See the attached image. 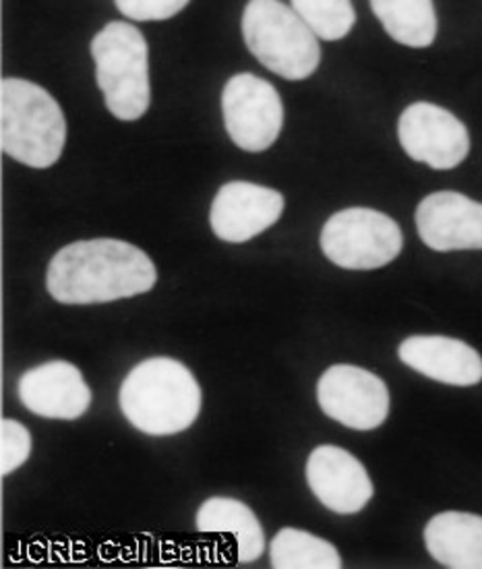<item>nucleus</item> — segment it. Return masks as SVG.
<instances>
[{
    "mask_svg": "<svg viewBox=\"0 0 482 569\" xmlns=\"http://www.w3.org/2000/svg\"><path fill=\"white\" fill-rule=\"evenodd\" d=\"M158 271L145 251L119 239L79 240L52 257L46 288L62 305H98L150 292Z\"/></svg>",
    "mask_w": 482,
    "mask_h": 569,
    "instance_id": "1",
    "label": "nucleus"
},
{
    "mask_svg": "<svg viewBox=\"0 0 482 569\" xmlns=\"http://www.w3.org/2000/svg\"><path fill=\"white\" fill-rule=\"evenodd\" d=\"M122 415L145 435L187 431L201 410V388L182 362L167 357L139 362L121 386Z\"/></svg>",
    "mask_w": 482,
    "mask_h": 569,
    "instance_id": "2",
    "label": "nucleus"
},
{
    "mask_svg": "<svg viewBox=\"0 0 482 569\" xmlns=\"http://www.w3.org/2000/svg\"><path fill=\"white\" fill-rule=\"evenodd\" d=\"M0 120V146L7 156L31 168L59 162L67 141V120L44 88L26 79H4Z\"/></svg>",
    "mask_w": 482,
    "mask_h": 569,
    "instance_id": "3",
    "label": "nucleus"
},
{
    "mask_svg": "<svg viewBox=\"0 0 482 569\" xmlns=\"http://www.w3.org/2000/svg\"><path fill=\"white\" fill-rule=\"evenodd\" d=\"M96 81L119 120L141 119L150 108L148 42L135 26L112 21L91 42Z\"/></svg>",
    "mask_w": 482,
    "mask_h": 569,
    "instance_id": "4",
    "label": "nucleus"
},
{
    "mask_svg": "<svg viewBox=\"0 0 482 569\" xmlns=\"http://www.w3.org/2000/svg\"><path fill=\"white\" fill-rule=\"evenodd\" d=\"M242 36L253 57L275 76L301 81L319 67L315 33L280 0H251L242 13Z\"/></svg>",
    "mask_w": 482,
    "mask_h": 569,
    "instance_id": "5",
    "label": "nucleus"
},
{
    "mask_svg": "<svg viewBox=\"0 0 482 569\" xmlns=\"http://www.w3.org/2000/svg\"><path fill=\"white\" fill-rule=\"evenodd\" d=\"M404 237L398 222L369 208L332 216L321 232L325 257L344 270H378L400 256Z\"/></svg>",
    "mask_w": 482,
    "mask_h": 569,
    "instance_id": "6",
    "label": "nucleus"
},
{
    "mask_svg": "<svg viewBox=\"0 0 482 569\" xmlns=\"http://www.w3.org/2000/svg\"><path fill=\"white\" fill-rule=\"evenodd\" d=\"M222 112L230 139L244 151L272 148L284 124V106L270 81L241 73L227 83L222 93Z\"/></svg>",
    "mask_w": 482,
    "mask_h": 569,
    "instance_id": "7",
    "label": "nucleus"
},
{
    "mask_svg": "<svg viewBox=\"0 0 482 569\" xmlns=\"http://www.w3.org/2000/svg\"><path fill=\"white\" fill-rule=\"evenodd\" d=\"M317 400L330 419L354 431H373L390 415L388 386L354 365H333L321 375Z\"/></svg>",
    "mask_w": 482,
    "mask_h": 569,
    "instance_id": "8",
    "label": "nucleus"
},
{
    "mask_svg": "<svg viewBox=\"0 0 482 569\" xmlns=\"http://www.w3.org/2000/svg\"><path fill=\"white\" fill-rule=\"evenodd\" d=\"M398 137L414 162L452 170L466 160L470 137L464 122L450 110L429 102L408 106L398 122Z\"/></svg>",
    "mask_w": 482,
    "mask_h": 569,
    "instance_id": "9",
    "label": "nucleus"
},
{
    "mask_svg": "<svg viewBox=\"0 0 482 569\" xmlns=\"http://www.w3.org/2000/svg\"><path fill=\"white\" fill-rule=\"evenodd\" d=\"M284 211V197L255 182H227L211 203L210 224L218 239L247 242L272 228Z\"/></svg>",
    "mask_w": 482,
    "mask_h": 569,
    "instance_id": "10",
    "label": "nucleus"
},
{
    "mask_svg": "<svg viewBox=\"0 0 482 569\" xmlns=\"http://www.w3.org/2000/svg\"><path fill=\"white\" fill-rule=\"evenodd\" d=\"M422 242L439 251H481L482 203L455 191L424 197L416 208Z\"/></svg>",
    "mask_w": 482,
    "mask_h": 569,
    "instance_id": "11",
    "label": "nucleus"
},
{
    "mask_svg": "<svg viewBox=\"0 0 482 569\" xmlns=\"http://www.w3.org/2000/svg\"><path fill=\"white\" fill-rule=\"evenodd\" d=\"M307 480L317 499L342 516L359 513L375 493L361 460L338 446H319L311 451Z\"/></svg>",
    "mask_w": 482,
    "mask_h": 569,
    "instance_id": "12",
    "label": "nucleus"
},
{
    "mask_svg": "<svg viewBox=\"0 0 482 569\" xmlns=\"http://www.w3.org/2000/svg\"><path fill=\"white\" fill-rule=\"evenodd\" d=\"M21 405L44 419L76 420L91 405V390L76 365L44 362L19 379Z\"/></svg>",
    "mask_w": 482,
    "mask_h": 569,
    "instance_id": "13",
    "label": "nucleus"
},
{
    "mask_svg": "<svg viewBox=\"0 0 482 569\" xmlns=\"http://www.w3.org/2000/svg\"><path fill=\"white\" fill-rule=\"evenodd\" d=\"M398 357L439 383L470 388L482 381V357L472 346L448 336H412L406 338Z\"/></svg>",
    "mask_w": 482,
    "mask_h": 569,
    "instance_id": "14",
    "label": "nucleus"
},
{
    "mask_svg": "<svg viewBox=\"0 0 482 569\" xmlns=\"http://www.w3.org/2000/svg\"><path fill=\"white\" fill-rule=\"evenodd\" d=\"M424 542L443 568L482 569V516L438 513L424 528Z\"/></svg>",
    "mask_w": 482,
    "mask_h": 569,
    "instance_id": "15",
    "label": "nucleus"
},
{
    "mask_svg": "<svg viewBox=\"0 0 482 569\" xmlns=\"http://www.w3.org/2000/svg\"><path fill=\"white\" fill-rule=\"evenodd\" d=\"M199 532L230 535L237 542L239 561H255L265 551V537L255 513L239 499L211 497L201 503L195 518Z\"/></svg>",
    "mask_w": 482,
    "mask_h": 569,
    "instance_id": "16",
    "label": "nucleus"
},
{
    "mask_svg": "<svg viewBox=\"0 0 482 569\" xmlns=\"http://www.w3.org/2000/svg\"><path fill=\"white\" fill-rule=\"evenodd\" d=\"M371 9L398 44L426 48L435 42L438 16L433 0H371Z\"/></svg>",
    "mask_w": 482,
    "mask_h": 569,
    "instance_id": "17",
    "label": "nucleus"
},
{
    "mask_svg": "<svg viewBox=\"0 0 482 569\" xmlns=\"http://www.w3.org/2000/svg\"><path fill=\"white\" fill-rule=\"evenodd\" d=\"M270 557L275 569H342L344 566L332 542L297 528H282L273 537Z\"/></svg>",
    "mask_w": 482,
    "mask_h": 569,
    "instance_id": "18",
    "label": "nucleus"
},
{
    "mask_svg": "<svg viewBox=\"0 0 482 569\" xmlns=\"http://www.w3.org/2000/svg\"><path fill=\"white\" fill-rule=\"evenodd\" d=\"M292 9L317 38L328 42L347 38L357 23V13L350 0H292Z\"/></svg>",
    "mask_w": 482,
    "mask_h": 569,
    "instance_id": "19",
    "label": "nucleus"
},
{
    "mask_svg": "<svg viewBox=\"0 0 482 569\" xmlns=\"http://www.w3.org/2000/svg\"><path fill=\"white\" fill-rule=\"evenodd\" d=\"M31 453V435L19 420L0 422V475L7 477L26 465Z\"/></svg>",
    "mask_w": 482,
    "mask_h": 569,
    "instance_id": "20",
    "label": "nucleus"
},
{
    "mask_svg": "<svg viewBox=\"0 0 482 569\" xmlns=\"http://www.w3.org/2000/svg\"><path fill=\"white\" fill-rule=\"evenodd\" d=\"M122 16L133 21H164L179 16L189 0H114Z\"/></svg>",
    "mask_w": 482,
    "mask_h": 569,
    "instance_id": "21",
    "label": "nucleus"
}]
</instances>
